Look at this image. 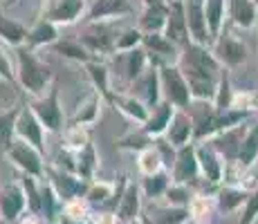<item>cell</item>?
Segmentation results:
<instances>
[{
  "label": "cell",
  "instance_id": "obj_1",
  "mask_svg": "<svg viewBox=\"0 0 258 224\" xmlns=\"http://www.w3.org/2000/svg\"><path fill=\"white\" fill-rule=\"evenodd\" d=\"M193 119V141H207L213 139L216 134L231 130V128L240 126L247 119L249 110H238V108H229V110H218L213 103L207 101H193L191 108L186 110Z\"/></svg>",
  "mask_w": 258,
  "mask_h": 224
},
{
  "label": "cell",
  "instance_id": "obj_2",
  "mask_svg": "<svg viewBox=\"0 0 258 224\" xmlns=\"http://www.w3.org/2000/svg\"><path fill=\"white\" fill-rule=\"evenodd\" d=\"M14 58H16V79L25 92L32 94L34 99L47 94L49 88L54 86L52 67L43 63L27 45L14 49Z\"/></svg>",
  "mask_w": 258,
  "mask_h": 224
},
{
  "label": "cell",
  "instance_id": "obj_3",
  "mask_svg": "<svg viewBox=\"0 0 258 224\" xmlns=\"http://www.w3.org/2000/svg\"><path fill=\"white\" fill-rule=\"evenodd\" d=\"M160 88H162V99L171 103L175 110H188L193 103L191 90L177 65H164L160 67Z\"/></svg>",
  "mask_w": 258,
  "mask_h": 224
},
{
  "label": "cell",
  "instance_id": "obj_4",
  "mask_svg": "<svg viewBox=\"0 0 258 224\" xmlns=\"http://www.w3.org/2000/svg\"><path fill=\"white\" fill-rule=\"evenodd\" d=\"M177 67L184 74L188 90H191L193 101H207V103H216L218 97V88H220V77L222 72H211V69H200L193 65H184V63H177Z\"/></svg>",
  "mask_w": 258,
  "mask_h": 224
},
{
  "label": "cell",
  "instance_id": "obj_5",
  "mask_svg": "<svg viewBox=\"0 0 258 224\" xmlns=\"http://www.w3.org/2000/svg\"><path fill=\"white\" fill-rule=\"evenodd\" d=\"M45 179H47V184L52 186V191L56 193V197L63 204H68L72 200H86L88 186H90V182H86V179L72 175V173L63 171V168H56V166L47 168Z\"/></svg>",
  "mask_w": 258,
  "mask_h": 224
},
{
  "label": "cell",
  "instance_id": "obj_6",
  "mask_svg": "<svg viewBox=\"0 0 258 224\" xmlns=\"http://www.w3.org/2000/svg\"><path fill=\"white\" fill-rule=\"evenodd\" d=\"M121 29H115V25H110L108 21L103 23H90L86 27V32L79 36V41L83 43V47L92 54L94 58L101 54H115V43Z\"/></svg>",
  "mask_w": 258,
  "mask_h": 224
},
{
  "label": "cell",
  "instance_id": "obj_7",
  "mask_svg": "<svg viewBox=\"0 0 258 224\" xmlns=\"http://www.w3.org/2000/svg\"><path fill=\"white\" fill-rule=\"evenodd\" d=\"M7 157L23 175L36 177V179H45V164H43V153L36 151L34 146L21 141V139H14L12 148L7 151Z\"/></svg>",
  "mask_w": 258,
  "mask_h": 224
},
{
  "label": "cell",
  "instance_id": "obj_8",
  "mask_svg": "<svg viewBox=\"0 0 258 224\" xmlns=\"http://www.w3.org/2000/svg\"><path fill=\"white\" fill-rule=\"evenodd\" d=\"M32 112L36 114V119L41 121V126L45 128V132H58L63 128V110L61 103H58V86L54 83L49 88L47 94L36 97L29 103Z\"/></svg>",
  "mask_w": 258,
  "mask_h": 224
},
{
  "label": "cell",
  "instance_id": "obj_9",
  "mask_svg": "<svg viewBox=\"0 0 258 224\" xmlns=\"http://www.w3.org/2000/svg\"><path fill=\"white\" fill-rule=\"evenodd\" d=\"M115 63H117V79L121 81V86H123L121 92H126L128 88L135 86V83L144 77V72L151 67L144 47H137V49H131V52L117 54Z\"/></svg>",
  "mask_w": 258,
  "mask_h": 224
},
{
  "label": "cell",
  "instance_id": "obj_10",
  "mask_svg": "<svg viewBox=\"0 0 258 224\" xmlns=\"http://www.w3.org/2000/svg\"><path fill=\"white\" fill-rule=\"evenodd\" d=\"M142 47L148 56V63L155 67L164 65H177L180 61V47H175L164 34H144Z\"/></svg>",
  "mask_w": 258,
  "mask_h": 224
},
{
  "label": "cell",
  "instance_id": "obj_11",
  "mask_svg": "<svg viewBox=\"0 0 258 224\" xmlns=\"http://www.w3.org/2000/svg\"><path fill=\"white\" fill-rule=\"evenodd\" d=\"M196 155H198V164H200L202 182H207V186H220L222 179H225V162H222L220 153L213 148L209 139L198 141Z\"/></svg>",
  "mask_w": 258,
  "mask_h": 224
},
{
  "label": "cell",
  "instance_id": "obj_12",
  "mask_svg": "<svg viewBox=\"0 0 258 224\" xmlns=\"http://www.w3.org/2000/svg\"><path fill=\"white\" fill-rule=\"evenodd\" d=\"M88 12V0H43V16L54 25H72Z\"/></svg>",
  "mask_w": 258,
  "mask_h": 224
},
{
  "label": "cell",
  "instance_id": "obj_13",
  "mask_svg": "<svg viewBox=\"0 0 258 224\" xmlns=\"http://www.w3.org/2000/svg\"><path fill=\"white\" fill-rule=\"evenodd\" d=\"M171 179L173 184H184V186H196L200 179V164L196 155V143L180 148L175 153V162L171 168Z\"/></svg>",
  "mask_w": 258,
  "mask_h": 224
},
{
  "label": "cell",
  "instance_id": "obj_14",
  "mask_svg": "<svg viewBox=\"0 0 258 224\" xmlns=\"http://www.w3.org/2000/svg\"><path fill=\"white\" fill-rule=\"evenodd\" d=\"M213 56L218 58L222 67H240L247 63V47L242 41H238L236 36L222 32L220 36L213 41L211 45Z\"/></svg>",
  "mask_w": 258,
  "mask_h": 224
},
{
  "label": "cell",
  "instance_id": "obj_15",
  "mask_svg": "<svg viewBox=\"0 0 258 224\" xmlns=\"http://www.w3.org/2000/svg\"><path fill=\"white\" fill-rule=\"evenodd\" d=\"M25 213H27V200H25L21 182L5 184L0 188V220L12 224L21 220Z\"/></svg>",
  "mask_w": 258,
  "mask_h": 224
},
{
  "label": "cell",
  "instance_id": "obj_16",
  "mask_svg": "<svg viewBox=\"0 0 258 224\" xmlns=\"http://www.w3.org/2000/svg\"><path fill=\"white\" fill-rule=\"evenodd\" d=\"M16 139L34 146L36 151H41L45 155V128L41 126V121L36 119V114L32 112L29 106L21 108V114H18L16 121Z\"/></svg>",
  "mask_w": 258,
  "mask_h": 224
},
{
  "label": "cell",
  "instance_id": "obj_17",
  "mask_svg": "<svg viewBox=\"0 0 258 224\" xmlns=\"http://www.w3.org/2000/svg\"><path fill=\"white\" fill-rule=\"evenodd\" d=\"M191 222L188 208H173L166 204L151 202L142 208V215L137 224H186Z\"/></svg>",
  "mask_w": 258,
  "mask_h": 224
},
{
  "label": "cell",
  "instance_id": "obj_18",
  "mask_svg": "<svg viewBox=\"0 0 258 224\" xmlns=\"http://www.w3.org/2000/svg\"><path fill=\"white\" fill-rule=\"evenodd\" d=\"M184 14H186V27H188L191 43L211 47V34H209V25H207L202 3H198V0H184Z\"/></svg>",
  "mask_w": 258,
  "mask_h": 224
},
{
  "label": "cell",
  "instance_id": "obj_19",
  "mask_svg": "<svg viewBox=\"0 0 258 224\" xmlns=\"http://www.w3.org/2000/svg\"><path fill=\"white\" fill-rule=\"evenodd\" d=\"M144 195H142V188L140 184L135 182H128L126 188L121 193V200H119L117 208H115V217L119 224H135L142 215V208H144Z\"/></svg>",
  "mask_w": 258,
  "mask_h": 224
},
{
  "label": "cell",
  "instance_id": "obj_20",
  "mask_svg": "<svg viewBox=\"0 0 258 224\" xmlns=\"http://www.w3.org/2000/svg\"><path fill=\"white\" fill-rule=\"evenodd\" d=\"M164 36L180 49L191 43V38H188V27H186L184 3H173V0H168V21H166Z\"/></svg>",
  "mask_w": 258,
  "mask_h": 224
},
{
  "label": "cell",
  "instance_id": "obj_21",
  "mask_svg": "<svg viewBox=\"0 0 258 224\" xmlns=\"http://www.w3.org/2000/svg\"><path fill=\"white\" fill-rule=\"evenodd\" d=\"M133 14L128 0H94L88 5L86 21L88 23H103V21H119L121 16Z\"/></svg>",
  "mask_w": 258,
  "mask_h": 224
},
{
  "label": "cell",
  "instance_id": "obj_22",
  "mask_svg": "<svg viewBox=\"0 0 258 224\" xmlns=\"http://www.w3.org/2000/svg\"><path fill=\"white\" fill-rule=\"evenodd\" d=\"M193 132H196V128H193L191 114L186 110H175L173 112L171 123H168V130L164 134V139L175 148V151H180V148L193 143Z\"/></svg>",
  "mask_w": 258,
  "mask_h": 224
},
{
  "label": "cell",
  "instance_id": "obj_23",
  "mask_svg": "<svg viewBox=\"0 0 258 224\" xmlns=\"http://www.w3.org/2000/svg\"><path fill=\"white\" fill-rule=\"evenodd\" d=\"M133 90H137L135 97L140 99L144 106L148 108V110H153V108L157 106V103L162 101V88H160V67L151 65L144 72V77L140 81L133 86Z\"/></svg>",
  "mask_w": 258,
  "mask_h": 224
},
{
  "label": "cell",
  "instance_id": "obj_24",
  "mask_svg": "<svg viewBox=\"0 0 258 224\" xmlns=\"http://www.w3.org/2000/svg\"><path fill=\"white\" fill-rule=\"evenodd\" d=\"M227 16L238 29H254L258 21L256 0H227Z\"/></svg>",
  "mask_w": 258,
  "mask_h": 224
},
{
  "label": "cell",
  "instance_id": "obj_25",
  "mask_svg": "<svg viewBox=\"0 0 258 224\" xmlns=\"http://www.w3.org/2000/svg\"><path fill=\"white\" fill-rule=\"evenodd\" d=\"M173 112H175V108H173L168 101L162 99V101L151 110L146 123L142 126V130L146 132L148 137H153V139L164 137L166 130H168V123H171V119H173Z\"/></svg>",
  "mask_w": 258,
  "mask_h": 224
},
{
  "label": "cell",
  "instance_id": "obj_26",
  "mask_svg": "<svg viewBox=\"0 0 258 224\" xmlns=\"http://www.w3.org/2000/svg\"><path fill=\"white\" fill-rule=\"evenodd\" d=\"M110 106H115L121 114H126L128 119H133L135 123H146L148 114H151V110H148L146 106L140 101V99L135 97V94H128V92H112L110 97Z\"/></svg>",
  "mask_w": 258,
  "mask_h": 224
},
{
  "label": "cell",
  "instance_id": "obj_27",
  "mask_svg": "<svg viewBox=\"0 0 258 224\" xmlns=\"http://www.w3.org/2000/svg\"><path fill=\"white\" fill-rule=\"evenodd\" d=\"M216 195V202H218V211L220 213H238L245 208L247 204V197H249V191L240 186H218V191L213 193Z\"/></svg>",
  "mask_w": 258,
  "mask_h": 224
},
{
  "label": "cell",
  "instance_id": "obj_28",
  "mask_svg": "<svg viewBox=\"0 0 258 224\" xmlns=\"http://www.w3.org/2000/svg\"><path fill=\"white\" fill-rule=\"evenodd\" d=\"M166 21H168V3L144 7V12L140 14L137 29H140L142 34H164Z\"/></svg>",
  "mask_w": 258,
  "mask_h": 224
},
{
  "label": "cell",
  "instance_id": "obj_29",
  "mask_svg": "<svg viewBox=\"0 0 258 224\" xmlns=\"http://www.w3.org/2000/svg\"><path fill=\"white\" fill-rule=\"evenodd\" d=\"M218 213V202L213 193H196L191 206H188V215L193 224H211L213 215Z\"/></svg>",
  "mask_w": 258,
  "mask_h": 224
},
{
  "label": "cell",
  "instance_id": "obj_30",
  "mask_svg": "<svg viewBox=\"0 0 258 224\" xmlns=\"http://www.w3.org/2000/svg\"><path fill=\"white\" fill-rule=\"evenodd\" d=\"M27 36H29L27 27H23L18 21H14V18L5 16V14L0 12V43L16 49L27 43Z\"/></svg>",
  "mask_w": 258,
  "mask_h": 224
},
{
  "label": "cell",
  "instance_id": "obj_31",
  "mask_svg": "<svg viewBox=\"0 0 258 224\" xmlns=\"http://www.w3.org/2000/svg\"><path fill=\"white\" fill-rule=\"evenodd\" d=\"M52 49L58 54V56L83 63V65H88V63H92V61H99V58H94L92 54L83 47V43L79 41V38H58V41L52 45Z\"/></svg>",
  "mask_w": 258,
  "mask_h": 224
},
{
  "label": "cell",
  "instance_id": "obj_32",
  "mask_svg": "<svg viewBox=\"0 0 258 224\" xmlns=\"http://www.w3.org/2000/svg\"><path fill=\"white\" fill-rule=\"evenodd\" d=\"M101 99H103L101 94L92 90V92L88 94L81 103H79L77 112H74V117H72V126H77V128L92 126V123L99 119V106H101Z\"/></svg>",
  "mask_w": 258,
  "mask_h": 224
},
{
  "label": "cell",
  "instance_id": "obj_33",
  "mask_svg": "<svg viewBox=\"0 0 258 224\" xmlns=\"http://www.w3.org/2000/svg\"><path fill=\"white\" fill-rule=\"evenodd\" d=\"M256 159H258V123H251V126H247V132H245V137H242L236 164L242 171H249L256 164Z\"/></svg>",
  "mask_w": 258,
  "mask_h": 224
},
{
  "label": "cell",
  "instance_id": "obj_34",
  "mask_svg": "<svg viewBox=\"0 0 258 224\" xmlns=\"http://www.w3.org/2000/svg\"><path fill=\"white\" fill-rule=\"evenodd\" d=\"M86 69H88V77H90V81H92L94 92H99L106 101H110L115 90H112V79H110V69H108V65L101 61H92L86 65Z\"/></svg>",
  "mask_w": 258,
  "mask_h": 224
},
{
  "label": "cell",
  "instance_id": "obj_35",
  "mask_svg": "<svg viewBox=\"0 0 258 224\" xmlns=\"http://www.w3.org/2000/svg\"><path fill=\"white\" fill-rule=\"evenodd\" d=\"M205 7V18L209 25V34H211V45L218 36L222 34L225 27V16H227V0H205L202 3Z\"/></svg>",
  "mask_w": 258,
  "mask_h": 224
},
{
  "label": "cell",
  "instance_id": "obj_36",
  "mask_svg": "<svg viewBox=\"0 0 258 224\" xmlns=\"http://www.w3.org/2000/svg\"><path fill=\"white\" fill-rule=\"evenodd\" d=\"M23 106H14L9 110L0 112V155H7V151L12 148L14 139H16V121L21 114Z\"/></svg>",
  "mask_w": 258,
  "mask_h": 224
},
{
  "label": "cell",
  "instance_id": "obj_37",
  "mask_svg": "<svg viewBox=\"0 0 258 224\" xmlns=\"http://www.w3.org/2000/svg\"><path fill=\"white\" fill-rule=\"evenodd\" d=\"M171 173L168 171H160L155 173V175H148L142 179L140 188H142V195L148 197L151 202L160 200V197H164V193L168 191V186H171Z\"/></svg>",
  "mask_w": 258,
  "mask_h": 224
},
{
  "label": "cell",
  "instance_id": "obj_38",
  "mask_svg": "<svg viewBox=\"0 0 258 224\" xmlns=\"http://www.w3.org/2000/svg\"><path fill=\"white\" fill-rule=\"evenodd\" d=\"M58 25L41 18L32 29H29L27 36V47H38V45H54L58 41Z\"/></svg>",
  "mask_w": 258,
  "mask_h": 224
},
{
  "label": "cell",
  "instance_id": "obj_39",
  "mask_svg": "<svg viewBox=\"0 0 258 224\" xmlns=\"http://www.w3.org/2000/svg\"><path fill=\"white\" fill-rule=\"evenodd\" d=\"M21 186L25 191V200H27V211L34 215H43V186L38 184V179L23 175Z\"/></svg>",
  "mask_w": 258,
  "mask_h": 224
},
{
  "label": "cell",
  "instance_id": "obj_40",
  "mask_svg": "<svg viewBox=\"0 0 258 224\" xmlns=\"http://www.w3.org/2000/svg\"><path fill=\"white\" fill-rule=\"evenodd\" d=\"M74 159H77V177L86 179V182H94V171H97V151H94V143L90 141L86 148L74 153Z\"/></svg>",
  "mask_w": 258,
  "mask_h": 224
},
{
  "label": "cell",
  "instance_id": "obj_41",
  "mask_svg": "<svg viewBox=\"0 0 258 224\" xmlns=\"http://www.w3.org/2000/svg\"><path fill=\"white\" fill-rule=\"evenodd\" d=\"M196 197V193L191 191V186H184V184H173L168 186V191L164 193V204L173 208H188Z\"/></svg>",
  "mask_w": 258,
  "mask_h": 224
},
{
  "label": "cell",
  "instance_id": "obj_42",
  "mask_svg": "<svg viewBox=\"0 0 258 224\" xmlns=\"http://www.w3.org/2000/svg\"><path fill=\"white\" fill-rule=\"evenodd\" d=\"M155 146V139L148 137L144 130H137V132H128L123 134L121 139H117V148L121 151H133V153H144L148 148Z\"/></svg>",
  "mask_w": 258,
  "mask_h": 224
},
{
  "label": "cell",
  "instance_id": "obj_43",
  "mask_svg": "<svg viewBox=\"0 0 258 224\" xmlns=\"http://www.w3.org/2000/svg\"><path fill=\"white\" fill-rule=\"evenodd\" d=\"M137 168H140V173H142L144 177L155 175V173H160V171H166V168H164V162H162L160 151H157L155 146L148 148V151H144V153H140V162H137Z\"/></svg>",
  "mask_w": 258,
  "mask_h": 224
},
{
  "label": "cell",
  "instance_id": "obj_44",
  "mask_svg": "<svg viewBox=\"0 0 258 224\" xmlns=\"http://www.w3.org/2000/svg\"><path fill=\"white\" fill-rule=\"evenodd\" d=\"M142 41H144V34L137 27L121 29V32H119V36H117V43H115V54L131 52V49L142 47Z\"/></svg>",
  "mask_w": 258,
  "mask_h": 224
},
{
  "label": "cell",
  "instance_id": "obj_45",
  "mask_svg": "<svg viewBox=\"0 0 258 224\" xmlns=\"http://www.w3.org/2000/svg\"><path fill=\"white\" fill-rule=\"evenodd\" d=\"M256 217H258V186L249 193V197H247V204H245V208L240 211L238 224H254Z\"/></svg>",
  "mask_w": 258,
  "mask_h": 224
},
{
  "label": "cell",
  "instance_id": "obj_46",
  "mask_svg": "<svg viewBox=\"0 0 258 224\" xmlns=\"http://www.w3.org/2000/svg\"><path fill=\"white\" fill-rule=\"evenodd\" d=\"M0 79L12 83L16 79V65H12V58L7 54V45L0 43Z\"/></svg>",
  "mask_w": 258,
  "mask_h": 224
},
{
  "label": "cell",
  "instance_id": "obj_47",
  "mask_svg": "<svg viewBox=\"0 0 258 224\" xmlns=\"http://www.w3.org/2000/svg\"><path fill=\"white\" fill-rule=\"evenodd\" d=\"M18 224H45V220H43L41 215H34V213H25V215L18 220Z\"/></svg>",
  "mask_w": 258,
  "mask_h": 224
},
{
  "label": "cell",
  "instance_id": "obj_48",
  "mask_svg": "<svg viewBox=\"0 0 258 224\" xmlns=\"http://www.w3.org/2000/svg\"><path fill=\"white\" fill-rule=\"evenodd\" d=\"M56 224H90V222H86V220H74V217H68V215H63V213H61V217H58Z\"/></svg>",
  "mask_w": 258,
  "mask_h": 224
},
{
  "label": "cell",
  "instance_id": "obj_49",
  "mask_svg": "<svg viewBox=\"0 0 258 224\" xmlns=\"http://www.w3.org/2000/svg\"><path fill=\"white\" fill-rule=\"evenodd\" d=\"M144 7H153V5H166L168 0H142Z\"/></svg>",
  "mask_w": 258,
  "mask_h": 224
},
{
  "label": "cell",
  "instance_id": "obj_50",
  "mask_svg": "<svg viewBox=\"0 0 258 224\" xmlns=\"http://www.w3.org/2000/svg\"><path fill=\"white\" fill-rule=\"evenodd\" d=\"M173 3H184V0H173Z\"/></svg>",
  "mask_w": 258,
  "mask_h": 224
},
{
  "label": "cell",
  "instance_id": "obj_51",
  "mask_svg": "<svg viewBox=\"0 0 258 224\" xmlns=\"http://www.w3.org/2000/svg\"><path fill=\"white\" fill-rule=\"evenodd\" d=\"M90 3H94V0H88V5H90Z\"/></svg>",
  "mask_w": 258,
  "mask_h": 224
},
{
  "label": "cell",
  "instance_id": "obj_52",
  "mask_svg": "<svg viewBox=\"0 0 258 224\" xmlns=\"http://www.w3.org/2000/svg\"><path fill=\"white\" fill-rule=\"evenodd\" d=\"M254 224H258V217H256V220H254Z\"/></svg>",
  "mask_w": 258,
  "mask_h": 224
},
{
  "label": "cell",
  "instance_id": "obj_53",
  "mask_svg": "<svg viewBox=\"0 0 258 224\" xmlns=\"http://www.w3.org/2000/svg\"><path fill=\"white\" fill-rule=\"evenodd\" d=\"M198 3H205V0H198Z\"/></svg>",
  "mask_w": 258,
  "mask_h": 224
}]
</instances>
